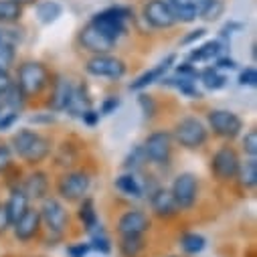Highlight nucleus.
<instances>
[{"mask_svg": "<svg viewBox=\"0 0 257 257\" xmlns=\"http://www.w3.org/2000/svg\"><path fill=\"white\" fill-rule=\"evenodd\" d=\"M13 154H17L21 160H25L31 166H37L49 158L51 142L43 134L25 127V130H19L13 136Z\"/></svg>", "mask_w": 257, "mask_h": 257, "instance_id": "f257e3e1", "label": "nucleus"}, {"mask_svg": "<svg viewBox=\"0 0 257 257\" xmlns=\"http://www.w3.org/2000/svg\"><path fill=\"white\" fill-rule=\"evenodd\" d=\"M15 83L19 85L27 99L37 97L51 85V73L41 61H25L19 65Z\"/></svg>", "mask_w": 257, "mask_h": 257, "instance_id": "f03ea898", "label": "nucleus"}, {"mask_svg": "<svg viewBox=\"0 0 257 257\" xmlns=\"http://www.w3.org/2000/svg\"><path fill=\"white\" fill-rule=\"evenodd\" d=\"M172 140L186 148V150H199L207 144L209 140V130L207 125L195 117V115H186V117H180L174 127H172Z\"/></svg>", "mask_w": 257, "mask_h": 257, "instance_id": "7ed1b4c3", "label": "nucleus"}, {"mask_svg": "<svg viewBox=\"0 0 257 257\" xmlns=\"http://www.w3.org/2000/svg\"><path fill=\"white\" fill-rule=\"evenodd\" d=\"M91 186V178L83 170H69L65 174H61L57 180V195L61 201L67 203H77L83 197H87Z\"/></svg>", "mask_w": 257, "mask_h": 257, "instance_id": "20e7f679", "label": "nucleus"}, {"mask_svg": "<svg viewBox=\"0 0 257 257\" xmlns=\"http://www.w3.org/2000/svg\"><path fill=\"white\" fill-rule=\"evenodd\" d=\"M172 134L166 132V130H156L152 132L146 140H144V156H146V162L150 164H156V166H164L170 162L172 158Z\"/></svg>", "mask_w": 257, "mask_h": 257, "instance_id": "39448f33", "label": "nucleus"}, {"mask_svg": "<svg viewBox=\"0 0 257 257\" xmlns=\"http://www.w3.org/2000/svg\"><path fill=\"white\" fill-rule=\"evenodd\" d=\"M41 213V223L57 237H61L63 233L67 231L69 227V213L65 209V205H63L59 199L55 197H45L43 199V205L39 209Z\"/></svg>", "mask_w": 257, "mask_h": 257, "instance_id": "423d86ee", "label": "nucleus"}, {"mask_svg": "<svg viewBox=\"0 0 257 257\" xmlns=\"http://www.w3.org/2000/svg\"><path fill=\"white\" fill-rule=\"evenodd\" d=\"M207 121L213 134L225 140H235L243 130V119L229 109H211L207 113Z\"/></svg>", "mask_w": 257, "mask_h": 257, "instance_id": "0eeeda50", "label": "nucleus"}, {"mask_svg": "<svg viewBox=\"0 0 257 257\" xmlns=\"http://www.w3.org/2000/svg\"><path fill=\"white\" fill-rule=\"evenodd\" d=\"M130 17V11L123 9V7H111V9H105L101 13H97L91 23L103 31L109 39H113L117 43V39L125 33V19Z\"/></svg>", "mask_w": 257, "mask_h": 257, "instance_id": "6e6552de", "label": "nucleus"}, {"mask_svg": "<svg viewBox=\"0 0 257 257\" xmlns=\"http://www.w3.org/2000/svg\"><path fill=\"white\" fill-rule=\"evenodd\" d=\"M170 192H172V197L180 211L192 209L199 199V178L192 172H182L174 178Z\"/></svg>", "mask_w": 257, "mask_h": 257, "instance_id": "1a4fd4ad", "label": "nucleus"}, {"mask_svg": "<svg viewBox=\"0 0 257 257\" xmlns=\"http://www.w3.org/2000/svg\"><path fill=\"white\" fill-rule=\"evenodd\" d=\"M85 71L93 77H105V79H121L125 75V63L109 53L93 55L85 63Z\"/></svg>", "mask_w": 257, "mask_h": 257, "instance_id": "9d476101", "label": "nucleus"}, {"mask_svg": "<svg viewBox=\"0 0 257 257\" xmlns=\"http://www.w3.org/2000/svg\"><path fill=\"white\" fill-rule=\"evenodd\" d=\"M239 164H241L239 154L231 146H223L211 158V172L219 182H231L237 176Z\"/></svg>", "mask_w": 257, "mask_h": 257, "instance_id": "9b49d317", "label": "nucleus"}, {"mask_svg": "<svg viewBox=\"0 0 257 257\" xmlns=\"http://www.w3.org/2000/svg\"><path fill=\"white\" fill-rule=\"evenodd\" d=\"M150 227H152L150 217L144 211H140V209L125 211L117 219V233H119V237H144V233L150 231Z\"/></svg>", "mask_w": 257, "mask_h": 257, "instance_id": "f8f14e48", "label": "nucleus"}, {"mask_svg": "<svg viewBox=\"0 0 257 257\" xmlns=\"http://www.w3.org/2000/svg\"><path fill=\"white\" fill-rule=\"evenodd\" d=\"M79 45L85 51L93 53V55H103V53H109L115 47V41L109 39L103 31H99L93 23H87L79 31Z\"/></svg>", "mask_w": 257, "mask_h": 257, "instance_id": "ddd939ff", "label": "nucleus"}, {"mask_svg": "<svg viewBox=\"0 0 257 257\" xmlns=\"http://www.w3.org/2000/svg\"><path fill=\"white\" fill-rule=\"evenodd\" d=\"M144 21L154 29H170L176 25L166 0H148L144 5Z\"/></svg>", "mask_w": 257, "mask_h": 257, "instance_id": "4468645a", "label": "nucleus"}, {"mask_svg": "<svg viewBox=\"0 0 257 257\" xmlns=\"http://www.w3.org/2000/svg\"><path fill=\"white\" fill-rule=\"evenodd\" d=\"M13 227H15V237H17L19 241H23V243L33 241V239L41 233V227H43L39 209L29 207V209L25 211V215H23Z\"/></svg>", "mask_w": 257, "mask_h": 257, "instance_id": "2eb2a0df", "label": "nucleus"}, {"mask_svg": "<svg viewBox=\"0 0 257 257\" xmlns=\"http://www.w3.org/2000/svg\"><path fill=\"white\" fill-rule=\"evenodd\" d=\"M150 209L156 217L160 219H170L174 215L180 213L174 197H172V192L170 188H156L152 195H150Z\"/></svg>", "mask_w": 257, "mask_h": 257, "instance_id": "dca6fc26", "label": "nucleus"}, {"mask_svg": "<svg viewBox=\"0 0 257 257\" xmlns=\"http://www.w3.org/2000/svg\"><path fill=\"white\" fill-rule=\"evenodd\" d=\"M21 190L27 195L29 201H43L49 192V174L43 172V170H35L31 172L25 180H23V186Z\"/></svg>", "mask_w": 257, "mask_h": 257, "instance_id": "f3484780", "label": "nucleus"}, {"mask_svg": "<svg viewBox=\"0 0 257 257\" xmlns=\"http://www.w3.org/2000/svg\"><path fill=\"white\" fill-rule=\"evenodd\" d=\"M53 83V91H51V99H49V105L55 109V111H63L67 109L69 101H71V95H73V85L69 79L65 77H57Z\"/></svg>", "mask_w": 257, "mask_h": 257, "instance_id": "a211bd4d", "label": "nucleus"}, {"mask_svg": "<svg viewBox=\"0 0 257 257\" xmlns=\"http://www.w3.org/2000/svg\"><path fill=\"white\" fill-rule=\"evenodd\" d=\"M174 61H176V57H174V55H168L162 63H158L156 67H152L150 71L142 73L136 81H132V83H130V89H132V91H142V89H146L148 85H152V83L160 81V79H162V75L172 67V63H174Z\"/></svg>", "mask_w": 257, "mask_h": 257, "instance_id": "6ab92c4d", "label": "nucleus"}, {"mask_svg": "<svg viewBox=\"0 0 257 257\" xmlns=\"http://www.w3.org/2000/svg\"><path fill=\"white\" fill-rule=\"evenodd\" d=\"M223 53V45L221 41H207L205 45L197 47L195 51L188 53V63H203V61H213L217 57H221Z\"/></svg>", "mask_w": 257, "mask_h": 257, "instance_id": "aec40b11", "label": "nucleus"}, {"mask_svg": "<svg viewBox=\"0 0 257 257\" xmlns=\"http://www.w3.org/2000/svg\"><path fill=\"white\" fill-rule=\"evenodd\" d=\"M235 180H237L239 186L245 188V190L255 188V186H257V160H255V158H249V160L241 162Z\"/></svg>", "mask_w": 257, "mask_h": 257, "instance_id": "412c9836", "label": "nucleus"}, {"mask_svg": "<svg viewBox=\"0 0 257 257\" xmlns=\"http://www.w3.org/2000/svg\"><path fill=\"white\" fill-rule=\"evenodd\" d=\"M166 3L176 23H192L195 19H199V9L195 5H188L184 0H166Z\"/></svg>", "mask_w": 257, "mask_h": 257, "instance_id": "4be33fe9", "label": "nucleus"}, {"mask_svg": "<svg viewBox=\"0 0 257 257\" xmlns=\"http://www.w3.org/2000/svg\"><path fill=\"white\" fill-rule=\"evenodd\" d=\"M29 199H27V195L21 190V188H17V190H13V195H11V199L5 203L7 205V211H9V217H11V223L15 225L23 215H25V211L29 209Z\"/></svg>", "mask_w": 257, "mask_h": 257, "instance_id": "5701e85b", "label": "nucleus"}, {"mask_svg": "<svg viewBox=\"0 0 257 257\" xmlns=\"http://www.w3.org/2000/svg\"><path fill=\"white\" fill-rule=\"evenodd\" d=\"M87 109H91V99H89V93L83 85L79 87H73V95H71V101L67 105V111H71V115H77L81 117Z\"/></svg>", "mask_w": 257, "mask_h": 257, "instance_id": "b1692460", "label": "nucleus"}, {"mask_svg": "<svg viewBox=\"0 0 257 257\" xmlns=\"http://www.w3.org/2000/svg\"><path fill=\"white\" fill-rule=\"evenodd\" d=\"M77 215H79V219H81L85 231L93 233V231L99 227V219H97V213H95V205H93V201H91L89 197H83V199H81Z\"/></svg>", "mask_w": 257, "mask_h": 257, "instance_id": "393cba45", "label": "nucleus"}, {"mask_svg": "<svg viewBox=\"0 0 257 257\" xmlns=\"http://www.w3.org/2000/svg\"><path fill=\"white\" fill-rule=\"evenodd\" d=\"M115 186H117L119 192H123L125 197H134V199H140L142 192H144V190H142V184L138 182V178H136L134 172H127V174L117 176Z\"/></svg>", "mask_w": 257, "mask_h": 257, "instance_id": "a878e982", "label": "nucleus"}, {"mask_svg": "<svg viewBox=\"0 0 257 257\" xmlns=\"http://www.w3.org/2000/svg\"><path fill=\"white\" fill-rule=\"evenodd\" d=\"M23 17V5L15 0H0V23L3 25H15Z\"/></svg>", "mask_w": 257, "mask_h": 257, "instance_id": "bb28decb", "label": "nucleus"}, {"mask_svg": "<svg viewBox=\"0 0 257 257\" xmlns=\"http://www.w3.org/2000/svg\"><path fill=\"white\" fill-rule=\"evenodd\" d=\"M164 81V85H168V87H176L180 93H184L186 97H190V99H201L203 97V93L197 89V85H195V81L192 79H186V77H172V79H162Z\"/></svg>", "mask_w": 257, "mask_h": 257, "instance_id": "cd10ccee", "label": "nucleus"}, {"mask_svg": "<svg viewBox=\"0 0 257 257\" xmlns=\"http://www.w3.org/2000/svg\"><path fill=\"white\" fill-rule=\"evenodd\" d=\"M61 13H63V9H61L59 3H55V0H45V3H41V5L37 7V17H39V21H41L43 25L55 23V21L61 17Z\"/></svg>", "mask_w": 257, "mask_h": 257, "instance_id": "c85d7f7f", "label": "nucleus"}, {"mask_svg": "<svg viewBox=\"0 0 257 257\" xmlns=\"http://www.w3.org/2000/svg\"><path fill=\"white\" fill-rule=\"evenodd\" d=\"M205 245H207V239H205L203 235H199V233H184V235L180 237V247H182V251L188 253V255L201 253V251L205 249Z\"/></svg>", "mask_w": 257, "mask_h": 257, "instance_id": "c756f323", "label": "nucleus"}, {"mask_svg": "<svg viewBox=\"0 0 257 257\" xmlns=\"http://www.w3.org/2000/svg\"><path fill=\"white\" fill-rule=\"evenodd\" d=\"M146 249V243L142 237H121L119 241V253L123 257H140Z\"/></svg>", "mask_w": 257, "mask_h": 257, "instance_id": "7c9ffc66", "label": "nucleus"}, {"mask_svg": "<svg viewBox=\"0 0 257 257\" xmlns=\"http://www.w3.org/2000/svg\"><path fill=\"white\" fill-rule=\"evenodd\" d=\"M199 77H201L203 85H205L207 89H211V91L223 89L225 83H227V77H225L219 69H215V67H207L203 73H199Z\"/></svg>", "mask_w": 257, "mask_h": 257, "instance_id": "2f4dec72", "label": "nucleus"}, {"mask_svg": "<svg viewBox=\"0 0 257 257\" xmlns=\"http://www.w3.org/2000/svg\"><path fill=\"white\" fill-rule=\"evenodd\" d=\"M225 11V5L223 0H205L199 9V19H205V21H217Z\"/></svg>", "mask_w": 257, "mask_h": 257, "instance_id": "473e14b6", "label": "nucleus"}, {"mask_svg": "<svg viewBox=\"0 0 257 257\" xmlns=\"http://www.w3.org/2000/svg\"><path fill=\"white\" fill-rule=\"evenodd\" d=\"M89 247L95 249V251H99L101 255H107V253L111 251V241H109V237L99 229V233H93V235H91Z\"/></svg>", "mask_w": 257, "mask_h": 257, "instance_id": "72a5a7b5", "label": "nucleus"}, {"mask_svg": "<svg viewBox=\"0 0 257 257\" xmlns=\"http://www.w3.org/2000/svg\"><path fill=\"white\" fill-rule=\"evenodd\" d=\"M15 65V47H9V45H3L0 47V75L3 73H9Z\"/></svg>", "mask_w": 257, "mask_h": 257, "instance_id": "f704fd0d", "label": "nucleus"}, {"mask_svg": "<svg viewBox=\"0 0 257 257\" xmlns=\"http://www.w3.org/2000/svg\"><path fill=\"white\" fill-rule=\"evenodd\" d=\"M243 152L249 158H255L257 156V130L245 132V136H243Z\"/></svg>", "mask_w": 257, "mask_h": 257, "instance_id": "c9c22d12", "label": "nucleus"}, {"mask_svg": "<svg viewBox=\"0 0 257 257\" xmlns=\"http://www.w3.org/2000/svg\"><path fill=\"white\" fill-rule=\"evenodd\" d=\"M144 162H146V156H144V150H142V146H138V148H134V152L125 158V168H130L132 172L136 170V168H140V166H144Z\"/></svg>", "mask_w": 257, "mask_h": 257, "instance_id": "e433bc0d", "label": "nucleus"}, {"mask_svg": "<svg viewBox=\"0 0 257 257\" xmlns=\"http://www.w3.org/2000/svg\"><path fill=\"white\" fill-rule=\"evenodd\" d=\"M13 160H15L13 148L7 144H0V174H5L13 166Z\"/></svg>", "mask_w": 257, "mask_h": 257, "instance_id": "4c0bfd02", "label": "nucleus"}, {"mask_svg": "<svg viewBox=\"0 0 257 257\" xmlns=\"http://www.w3.org/2000/svg\"><path fill=\"white\" fill-rule=\"evenodd\" d=\"M21 111H15V109H5V111H0V132H5L9 130V127L19 119Z\"/></svg>", "mask_w": 257, "mask_h": 257, "instance_id": "58836bf2", "label": "nucleus"}, {"mask_svg": "<svg viewBox=\"0 0 257 257\" xmlns=\"http://www.w3.org/2000/svg\"><path fill=\"white\" fill-rule=\"evenodd\" d=\"M239 85H247V87H255L257 85V71H255V67H245L239 73Z\"/></svg>", "mask_w": 257, "mask_h": 257, "instance_id": "ea45409f", "label": "nucleus"}, {"mask_svg": "<svg viewBox=\"0 0 257 257\" xmlns=\"http://www.w3.org/2000/svg\"><path fill=\"white\" fill-rule=\"evenodd\" d=\"M176 75L195 81L199 77V71H197V67L192 65V63H180V65H176Z\"/></svg>", "mask_w": 257, "mask_h": 257, "instance_id": "a19ab883", "label": "nucleus"}, {"mask_svg": "<svg viewBox=\"0 0 257 257\" xmlns=\"http://www.w3.org/2000/svg\"><path fill=\"white\" fill-rule=\"evenodd\" d=\"M138 101H140V107H142L144 115H146V117H154V113H156V103H154V99H152L150 95L142 93Z\"/></svg>", "mask_w": 257, "mask_h": 257, "instance_id": "79ce46f5", "label": "nucleus"}, {"mask_svg": "<svg viewBox=\"0 0 257 257\" xmlns=\"http://www.w3.org/2000/svg\"><path fill=\"white\" fill-rule=\"evenodd\" d=\"M91 251L89 243H75L67 247V255L69 257H87V253Z\"/></svg>", "mask_w": 257, "mask_h": 257, "instance_id": "37998d69", "label": "nucleus"}, {"mask_svg": "<svg viewBox=\"0 0 257 257\" xmlns=\"http://www.w3.org/2000/svg\"><path fill=\"white\" fill-rule=\"evenodd\" d=\"M119 107V99L117 97H107L103 103H101V107H99V115H109V113H115V109Z\"/></svg>", "mask_w": 257, "mask_h": 257, "instance_id": "c03bdc74", "label": "nucleus"}, {"mask_svg": "<svg viewBox=\"0 0 257 257\" xmlns=\"http://www.w3.org/2000/svg\"><path fill=\"white\" fill-rule=\"evenodd\" d=\"M11 227H13V223H11V217H9V211H7V205H5V203H0V235H5Z\"/></svg>", "mask_w": 257, "mask_h": 257, "instance_id": "a18cd8bd", "label": "nucleus"}, {"mask_svg": "<svg viewBox=\"0 0 257 257\" xmlns=\"http://www.w3.org/2000/svg\"><path fill=\"white\" fill-rule=\"evenodd\" d=\"M205 35H207V29H203V27H201V29H197V31H192L190 35H186V37H184V39L180 41V45H184V47H186V45H192L195 41L203 39Z\"/></svg>", "mask_w": 257, "mask_h": 257, "instance_id": "49530a36", "label": "nucleus"}, {"mask_svg": "<svg viewBox=\"0 0 257 257\" xmlns=\"http://www.w3.org/2000/svg\"><path fill=\"white\" fill-rule=\"evenodd\" d=\"M215 69H219V71L221 69H229L231 71V69H235V61L231 57H217L215 59Z\"/></svg>", "mask_w": 257, "mask_h": 257, "instance_id": "de8ad7c7", "label": "nucleus"}, {"mask_svg": "<svg viewBox=\"0 0 257 257\" xmlns=\"http://www.w3.org/2000/svg\"><path fill=\"white\" fill-rule=\"evenodd\" d=\"M15 81L11 79V75L9 73H3V75H0V97H3L9 89H11V85H13Z\"/></svg>", "mask_w": 257, "mask_h": 257, "instance_id": "09e8293b", "label": "nucleus"}, {"mask_svg": "<svg viewBox=\"0 0 257 257\" xmlns=\"http://www.w3.org/2000/svg\"><path fill=\"white\" fill-rule=\"evenodd\" d=\"M81 119H83L87 125H95V123L99 121V113H97L95 109H87V111L81 115Z\"/></svg>", "mask_w": 257, "mask_h": 257, "instance_id": "8fccbe9b", "label": "nucleus"}, {"mask_svg": "<svg viewBox=\"0 0 257 257\" xmlns=\"http://www.w3.org/2000/svg\"><path fill=\"white\" fill-rule=\"evenodd\" d=\"M15 3H19V5H31V3H35V0H15Z\"/></svg>", "mask_w": 257, "mask_h": 257, "instance_id": "3c124183", "label": "nucleus"}, {"mask_svg": "<svg viewBox=\"0 0 257 257\" xmlns=\"http://www.w3.org/2000/svg\"><path fill=\"white\" fill-rule=\"evenodd\" d=\"M0 47H3V37H0Z\"/></svg>", "mask_w": 257, "mask_h": 257, "instance_id": "603ef678", "label": "nucleus"}, {"mask_svg": "<svg viewBox=\"0 0 257 257\" xmlns=\"http://www.w3.org/2000/svg\"><path fill=\"white\" fill-rule=\"evenodd\" d=\"M170 257H176V255H170Z\"/></svg>", "mask_w": 257, "mask_h": 257, "instance_id": "864d4df0", "label": "nucleus"}]
</instances>
